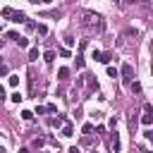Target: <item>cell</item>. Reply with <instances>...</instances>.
Segmentation results:
<instances>
[{
  "label": "cell",
  "instance_id": "obj_13",
  "mask_svg": "<svg viewBox=\"0 0 153 153\" xmlns=\"http://www.w3.org/2000/svg\"><path fill=\"white\" fill-rule=\"evenodd\" d=\"M22 117H24L26 122H31V120H33V112H31V110H24V112H22Z\"/></svg>",
  "mask_w": 153,
  "mask_h": 153
},
{
  "label": "cell",
  "instance_id": "obj_25",
  "mask_svg": "<svg viewBox=\"0 0 153 153\" xmlns=\"http://www.w3.org/2000/svg\"><path fill=\"white\" fill-rule=\"evenodd\" d=\"M69 153H79V148H76V146H72V148H69Z\"/></svg>",
  "mask_w": 153,
  "mask_h": 153
},
{
  "label": "cell",
  "instance_id": "obj_6",
  "mask_svg": "<svg viewBox=\"0 0 153 153\" xmlns=\"http://www.w3.org/2000/svg\"><path fill=\"white\" fill-rule=\"evenodd\" d=\"M57 76H60L62 81H67V79H69V69H67V67H60V72H57Z\"/></svg>",
  "mask_w": 153,
  "mask_h": 153
},
{
  "label": "cell",
  "instance_id": "obj_20",
  "mask_svg": "<svg viewBox=\"0 0 153 153\" xmlns=\"http://www.w3.org/2000/svg\"><path fill=\"white\" fill-rule=\"evenodd\" d=\"M65 45H67V48H69V45H74V38H72V36H67V38H65Z\"/></svg>",
  "mask_w": 153,
  "mask_h": 153
},
{
  "label": "cell",
  "instance_id": "obj_16",
  "mask_svg": "<svg viewBox=\"0 0 153 153\" xmlns=\"http://www.w3.org/2000/svg\"><path fill=\"white\" fill-rule=\"evenodd\" d=\"M141 122H143L146 127H151V122H153V117H151V115H143V117H141Z\"/></svg>",
  "mask_w": 153,
  "mask_h": 153
},
{
  "label": "cell",
  "instance_id": "obj_10",
  "mask_svg": "<svg viewBox=\"0 0 153 153\" xmlns=\"http://www.w3.org/2000/svg\"><path fill=\"white\" fill-rule=\"evenodd\" d=\"M29 60H31V62L38 60V48H31V50H29Z\"/></svg>",
  "mask_w": 153,
  "mask_h": 153
},
{
  "label": "cell",
  "instance_id": "obj_27",
  "mask_svg": "<svg viewBox=\"0 0 153 153\" xmlns=\"http://www.w3.org/2000/svg\"><path fill=\"white\" fill-rule=\"evenodd\" d=\"M2 96H5V88H2V86H0V98H2Z\"/></svg>",
  "mask_w": 153,
  "mask_h": 153
},
{
  "label": "cell",
  "instance_id": "obj_23",
  "mask_svg": "<svg viewBox=\"0 0 153 153\" xmlns=\"http://www.w3.org/2000/svg\"><path fill=\"white\" fill-rule=\"evenodd\" d=\"M43 146V139H33V148H41Z\"/></svg>",
  "mask_w": 153,
  "mask_h": 153
},
{
  "label": "cell",
  "instance_id": "obj_26",
  "mask_svg": "<svg viewBox=\"0 0 153 153\" xmlns=\"http://www.w3.org/2000/svg\"><path fill=\"white\" fill-rule=\"evenodd\" d=\"M19 153H31V151L29 148H19Z\"/></svg>",
  "mask_w": 153,
  "mask_h": 153
},
{
  "label": "cell",
  "instance_id": "obj_19",
  "mask_svg": "<svg viewBox=\"0 0 153 153\" xmlns=\"http://www.w3.org/2000/svg\"><path fill=\"white\" fill-rule=\"evenodd\" d=\"M108 76H112V79H115V76H117V69H115V67H108Z\"/></svg>",
  "mask_w": 153,
  "mask_h": 153
},
{
  "label": "cell",
  "instance_id": "obj_29",
  "mask_svg": "<svg viewBox=\"0 0 153 153\" xmlns=\"http://www.w3.org/2000/svg\"><path fill=\"white\" fill-rule=\"evenodd\" d=\"M41 2H45V5H48V2H53V0H41Z\"/></svg>",
  "mask_w": 153,
  "mask_h": 153
},
{
  "label": "cell",
  "instance_id": "obj_8",
  "mask_svg": "<svg viewBox=\"0 0 153 153\" xmlns=\"http://www.w3.org/2000/svg\"><path fill=\"white\" fill-rule=\"evenodd\" d=\"M72 131H74V129H72V124H67V122H65V124H62V136H72Z\"/></svg>",
  "mask_w": 153,
  "mask_h": 153
},
{
  "label": "cell",
  "instance_id": "obj_7",
  "mask_svg": "<svg viewBox=\"0 0 153 153\" xmlns=\"http://www.w3.org/2000/svg\"><path fill=\"white\" fill-rule=\"evenodd\" d=\"M43 60H45V62L50 65V62L55 60V50H45V55H43Z\"/></svg>",
  "mask_w": 153,
  "mask_h": 153
},
{
  "label": "cell",
  "instance_id": "obj_21",
  "mask_svg": "<svg viewBox=\"0 0 153 153\" xmlns=\"http://www.w3.org/2000/svg\"><path fill=\"white\" fill-rule=\"evenodd\" d=\"M60 55H62V57H69L72 53H69V48H62V50H60Z\"/></svg>",
  "mask_w": 153,
  "mask_h": 153
},
{
  "label": "cell",
  "instance_id": "obj_32",
  "mask_svg": "<svg viewBox=\"0 0 153 153\" xmlns=\"http://www.w3.org/2000/svg\"><path fill=\"white\" fill-rule=\"evenodd\" d=\"M93 153H98V151H93Z\"/></svg>",
  "mask_w": 153,
  "mask_h": 153
},
{
  "label": "cell",
  "instance_id": "obj_24",
  "mask_svg": "<svg viewBox=\"0 0 153 153\" xmlns=\"http://www.w3.org/2000/svg\"><path fill=\"white\" fill-rule=\"evenodd\" d=\"M5 74H7V67H5V65H0V76H5Z\"/></svg>",
  "mask_w": 153,
  "mask_h": 153
},
{
  "label": "cell",
  "instance_id": "obj_4",
  "mask_svg": "<svg viewBox=\"0 0 153 153\" xmlns=\"http://www.w3.org/2000/svg\"><path fill=\"white\" fill-rule=\"evenodd\" d=\"M10 19H12V22H17V24H19V22H26L24 12H12V17H10Z\"/></svg>",
  "mask_w": 153,
  "mask_h": 153
},
{
  "label": "cell",
  "instance_id": "obj_9",
  "mask_svg": "<svg viewBox=\"0 0 153 153\" xmlns=\"http://www.w3.org/2000/svg\"><path fill=\"white\" fill-rule=\"evenodd\" d=\"M14 43H17V45H19V48H26V45H29V41H26V38H24V36H19V38H17V41H14Z\"/></svg>",
  "mask_w": 153,
  "mask_h": 153
},
{
  "label": "cell",
  "instance_id": "obj_5",
  "mask_svg": "<svg viewBox=\"0 0 153 153\" xmlns=\"http://www.w3.org/2000/svg\"><path fill=\"white\" fill-rule=\"evenodd\" d=\"M110 60H112V55H110V53H100V55H98V62H103V65H108Z\"/></svg>",
  "mask_w": 153,
  "mask_h": 153
},
{
  "label": "cell",
  "instance_id": "obj_3",
  "mask_svg": "<svg viewBox=\"0 0 153 153\" xmlns=\"http://www.w3.org/2000/svg\"><path fill=\"white\" fill-rule=\"evenodd\" d=\"M131 74H134L131 65H122V79H124L127 84H131Z\"/></svg>",
  "mask_w": 153,
  "mask_h": 153
},
{
  "label": "cell",
  "instance_id": "obj_11",
  "mask_svg": "<svg viewBox=\"0 0 153 153\" xmlns=\"http://www.w3.org/2000/svg\"><path fill=\"white\" fill-rule=\"evenodd\" d=\"M50 124L53 127H62L65 124V117H55V120H50Z\"/></svg>",
  "mask_w": 153,
  "mask_h": 153
},
{
  "label": "cell",
  "instance_id": "obj_12",
  "mask_svg": "<svg viewBox=\"0 0 153 153\" xmlns=\"http://www.w3.org/2000/svg\"><path fill=\"white\" fill-rule=\"evenodd\" d=\"M36 31H38L41 36H45V33H48V26H45V24H38V26H36Z\"/></svg>",
  "mask_w": 153,
  "mask_h": 153
},
{
  "label": "cell",
  "instance_id": "obj_18",
  "mask_svg": "<svg viewBox=\"0 0 153 153\" xmlns=\"http://www.w3.org/2000/svg\"><path fill=\"white\" fill-rule=\"evenodd\" d=\"M81 131H84V134H86V136H88V134H91V131H93V124H84V129H81Z\"/></svg>",
  "mask_w": 153,
  "mask_h": 153
},
{
  "label": "cell",
  "instance_id": "obj_2",
  "mask_svg": "<svg viewBox=\"0 0 153 153\" xmlns=\"http://www.w3.org/2000/svg\"><path fill=\"white\" fill-rule=\"evenodd\" d=\"M110 148H112L115 153H120V148H122V143H120V134H117V131L110 134Z\"/></svg>",
  "mask_w": 153,
  "mask_h": 153
},
{
  "label": "cell",
  "instance_id": "obj_30",
  "mask_svg": "<svg viewBox=\"0 0 153 153\" xmlns=\"http://www.w3.org/2000/svg\"><path fill=\"white\" fill-rule=\"evenodd\" d=\"M0 48H2V38H0Z\"/></svg>",
  "mask_w": 153,
  "mask_h": 153
},
{
  "label": "cell",
  "instance_id": "obj_14",
  "mask_svg": "<svg viewBox=\"0 0 153 153\" xmlns=\"http://www.w3.org/2000/svg\"><path fill=\"white\" fill-rule=\"evenodd\" d=\"M12 12H14L12 7H5V10H2V17H5V19H10V17H12Z\"/></svg>",
  "mask_w": 153,
  "mask_h": 153
},
{
  "label": "cell",
  "instance_id": "obj_28",
  "mask_svg": "<svg viewBox=\"0 0 153 153\" xmlns=\"http://www.w3.org/2000/svg\"><path fill=\"white\" fill-rule=\"evenodd\" d=\"M29 2H33V5H38V2H41V0H29Z\"/></svg>",
  "mask_w": 153,
  "mask_h": 153
},
{
  "label": "cell",
  "instance_id": "obj_22",
  "mask_svg": "<svg viewBox=\"0 0 153 153\" xmlns=\"http://www.w3.org/2000/svg\"><path fill=\"white\" fill-rule=\"evenodd\" d=\"M76 67H79V69L84 67V57H81V55H76Z\"/></svg>",
  "mask_w": 153,
  "mask_h": 153
},
{
  "label": "cell",
  "instance_id": "obj_31",
  "mask_svg": "<svg viewBox=\"0 0 153 153\" xmlns=\"http://www.w3.org/2000/svg\"><path fill=\"white\" fill-rule=\"evenodd\" d=\"M0 65H2V57H0Z\"/></svg>",
  "mask_w": 153,
  "mask_h": 153
},
{
  "label": "cell",
  "instance_id": "obj_1",
  "mask_svg": "<svg viewBox=\"0 0 153 153\" xmlns=\"http://www.w3.org/2000/svg\"><path fill=\"white\" fill-rule=\"evenodd\" d=\"M79 24H81V29L86 31V33H100L103 31V26H105V22H103V17L100 14H96V12H81V19H79Z\"/></svg>",
  "mask_w": 153,
  "mask_h": 153
},
{
  "label": "cell",
  "instance_id": "obj_15",
  "mask_svg": "<svg viewBox=\"0 0 153 153\" xmlns=\"http://www.w3.org/2000/svg\"><path fill=\"white\" fill-rule=\"evenodd\" d=\"M129 86H131V91H134V93H139V91H141V84H139V81H131Z\"/></svg>",
  "mask_w": 153,
  "mask_h": 153
},
{
  "label": "cell",
  "instance_id": "obj_17",
  "mask_svg": "<svg viewBox=\"0 0 153 153\" xmlns=\"http://www.w3.org/2000/svg\"><path fill=\"white\" fill-rule=\"evenodd\" d=\"M17 84H19V76L12 74V76H10V86H17Z\"/></svg>",
  "mask_w": 153,
  "mask_h": 153
}]
</instances>
